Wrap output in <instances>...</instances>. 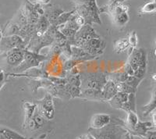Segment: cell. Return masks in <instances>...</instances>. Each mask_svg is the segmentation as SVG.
Here are the masks:
<instances>
[{
    "mask_svg": "<svg viewBox=\"0 0 156 139\" xmlns=\"http://www.w3.org/2000/svg\"><path fill=\"white\" fill-rule=\"evenodd\" d=\"M125 70L128 76L137 78L144 76L146 70V56L143 50L134 48L129 52Z\"/></svg>",
    "mask_w": 156,
    "mask_h": 139,
    "instance_id": "1",
    "label": "cell"
},
{
    "mask_svg": "<svg viewBox=\"0 0 156 139\" xmlns=\"http://www.w3.org/2000/svg\"><path fill=\"white\" fill-rule=\"evenodd\" d=\"M109 105L114 109L126 111L136 112L135 107V95L133 93H126L118 91L112 98L108 101Z\"/></svg>",
    "mask_w": 156,
    "mask_h": 139,
    "instance_id": "2",
    "label": "cell"
},
{
    "mask_svg": "<svg viewBox=\"0 0 156 139\" xmlns=\"http://www.w3.org/2000/svg\"><path fill=\"white\" fill-rule=\"evenodd\" d=\"M108 81L105 73H92L86 74V76H81L80 83L81 89H94L101 90Z\"/></svg>",
    "mask_w": 156,
    "mask_h": 139,
    "instance_id": "3",
    "label": "cell"
},
{
    "mask_svg": "<svg viewBox=\"0 0 156 139\" xmlns=\"http://www.w3.org/2000/svg\"><path fill=\"white\" fill-rule=\"evenodd\" d=\"M124 128V127H123ZM123 128H121L120 125L110 126L109 124L100 130H89L91 134H94L97 139H127L129 137V132L126 135L122 134Z\"/></svg>",
    "mask_w": 156,
    "mask_h": 139,
    "instance_id": "4",
    "label": "cell"
},
{
    "mask_svg": "<svg viewBox=\"0 0 156 139\" xmlns=\"http://www.w3.org/2000/svg\"><path fill=\"white\" fill-rule=\"evenodd\" d=\"M35 102L36 109L37 112L46 119H52L55 114V106H54L52 95L46 94V95L41 100H37Z\"/></svg>",
    "mask_w": 156,
    "mask_h": 139,
    "instance_id": "5",
    "label": "cell"
},
{
    "mask_svg": "<svg viewBox=\"0 0 156 139\" xmlns=\"http://www.w3.org/2000/svg\"><path fill=\"white\" fill-rule=\"evenodd\" d=\"M45 59L44 55H38L35 52H32L24 50V59L23 62L17 67L18 70L23 71L28 68L33 67V66H37L41 61Z\"/></svg>",
    "mask_w": 156,
    "mask_h": 139,
    "instance_id": "6",
    "label": "cell"
},
{
    "mask_svg": "<svg viewBox=\"0 0 156 139\" xmlns=\"http://www.w3.org/2000/svg\"><path fill=\"white\" fill-rule=\"evenodd\" d=\"M5 62L12 67L17 68L24 59V49L16 48L5 52Z\"/></svg>",
    "mask_w": 156,
    "mask_h": 139,
    "instance_id": "7",
    "label": "cell"
},
{
    "mask_svg": "<svg viewBox=\"0 0 156 139\" xmlns=\"http://www.w3.org/2000/svg\"><path fill=\"white\" fill-rule=\"evenodd\" d=\"M112 121L111 116L107 113H97L94 114L90 120L89 130H100L110 124Z\"/></svg>",
    "mask_w": 156,
    "mask_h": 139,
    "instance_id": "8",
    "label": "cell"
},
{
    "mask_svg": "<svg viewBox=\"0 0 156 139\" xmlns=\"http://www.w3.org/2000/svg\"><path fill=\"white\" fill-rule=\"evenodd\" d=\"M45 119H46L43 117L36 109L30 120L26 124L23 125V127L25 130H28L30 131H35V130H38L39 128H41L44 124Z\"/></svg>",
    "mask_w": 156,
    "mask_h": 139,
    "instance_id": "9",
    "label": "cell"
},
{
    "mask_svg": "<svg viewBox=\"0 0 156 139\" xmlns=\"http://www.w3.org/2000/svg\"><path fill=\"white\" fill-rule=\"evenodd\" d=\"M0 139H27L15 130L5 126H0Z\"/></svg>",
    "mask_w": 156,
    "mask_h": 139,
    "instance_id": "10",
    "label": "cell"
},
{
    "mask_svg": "<svg viewBox=\"0 0 156 139\" xmlns=\"http://www.w3.org/2000/svg\"><path fill=\"white\" fill-rule=\"evenodd\" d=\"M36 109V104L35 102H26L23 103V110H24V122L23 124H26L27 122L30 119L33 114H34V111Z\"/></svg>",
    "mask_w": 156,
    "mask_h": 139,
    "instance_id": "11",
    "label": "cell"
},
{
    "mask_svg": "<svg viewBox=\"0 0 156 139\" xmlns=\"http://www.w3.org/2000/svg\"><path fill=\"white\" fill-rule=\"evenodd\" d=\"M156 109V85L153 88L152 94H151V98L150 102L143 107V113L144 116L150 114L153 110Z\"/></svg>",
    "mask_w": 156,
    "mask_h": 139,
    "instance_id": "12",
    "label": "cell"
},
{
    "mask_svg": "<svg viewBox=\"0 0 156 139\" xmlns=\"http://www.w3.org/2000/svg\"><path fill=\"white\" fill-rule=\"evenodd\" d=\"M129 41L126 38H121V39L117 40L114 44V50L117 53H121V52H124L126 50L129 49Z\"/></svg>",
    "mask_w": 156,
    "mask_h": 139,
    "instance_id": "13",
    "label": "cell"
},
{
    "mask_svg": "<svg viewBox=\"0 0 156 139\" xmlns=\"http://www.w3.org/2000/svg\"><path fill=\"white\" fill-rule=\"evenodd\" d=\"M112 20L117 26H123L129 21V16L127 12H120L112 15Z\"/></svg>",
    "mask_w": 156,
    "mask_h": 139,
    "instance_id": "14",
    "label": "cell"
},
{
    "mask_svg": "<svg viewBox=\"0 0 156 139\" xmlns=\"http://www.w3.org/2000/svg\"><path fill=\"white\" fill-rule=\"evenodd\" d=\"M141 13H152L156 12V0H151L144 4L140 9Z\"/></svg>",
    "mask_w": 156,
    "mask_h": 139,
    "instance_id": "15",
    "label": "cell"
},
{
    "mask_svg": "<svg viewBox=\"0 0 156 139\" xmlns=\"http://www.w3.org/2000/svg\"><path fill=\"white\" fill-rule=\"evenodd\" d=\"M128 41H129V52H131L132 50L136 48V46L137 45V43H138V39H137V36L135 31H133L131 34H129V38H128Z\"/></svg>",
    "mask_w": 156,
    "mask_h": 139,
    "instance_id": "16",
    "label": "cell"
},
{
    "mask_svg": "<svg viewBox=\"0 0 156 139\" xmlns=\"http://www.w3.org/2000/svg\"><path fill=\"white\" fill-rule=\"evenodd\" d=\"M6 82V74L2 68L0 67V91Z\"/></svg>",
    "mask_w": 156,
    "mask_h": 139,
    "instance_id": "17",
    "label": "cell"
},
{
    "mask_svg": "<svg viewBox=\"0 0 156 139\" xmlns=\"http://www.w3.org/2000/svg\"><path fill=\"white\" fill-rule=\"evenodd\" d=\"M75 139H97L95 137V136L93 134H91L90 132H87L86 134H81V135L78 136Z\"/></svg>",
    "mask_w": 156,
    "mask_h": 139,
    "instance_id": "18",
    "label": "cell"
},
{
    "mask_svg": "<svg viewBox=\"0 0 156 139\" xmlns=\"http://www.w3.org/2000/svg\"><path fill=\"white\" fill-rule=\"evenodd\" d=\"M151 124H152L153 128L156 130V109L151 112Z\"/></svg>",
    "mask_w": 156,
    "mask_h": 139,
    "instance_id": "19",
    "label": "cell"
},
{
    "mask_svg": "<svg viewBox=\"0 0 156 139\" xmlns=\"http://www.w3.org/2000/svg\"><path fill=\"white\" fill-rule=\"evenodd\" d=\"M35 1L40 4H48L50 2V0H35Z\"/></svg>",
    "mask_w": 156,
    "mask_h": 139,
    "instance_id": "20",
    "label": "cell"
},
{
    "mask_svg": "<svg viewBox=\"0 0 156 139\" xmlns=\"http://www.w3.org/2000/svg\"><path fill=\"white\" fill-rule=\"evenodd\" d=\"M151 78L153 79V80H154V81L156 82V73H154V74L151 75Z\"/></svg>",
    "mask_w": 156,
    "mask_h": 139,
    "instance_id": "21",
    "label": "cell"
},
{
    "mask_svg": "<svg viewBox=\"0 0 156 139\" xmlns=\"http://www.w3.org/2000/svg\"><path fill=\"white\" fill-rule=\"evenodd\" d=\"M2 32H1V30H0V41H1V39H2Z\"/></svg>",
    "mask_w": 156,
    "mask_h": 139,
    "instance_id": "22",
    "label": "cell"
},
{
    "mask_svg": "<svg viewBox=\"0 0 156 139\" xmlns=\"http://www.w3.org/2000/svg\"><path fill=\"white\" fill-rule=\"evenodd\" d=\"M154 56L156 57V48H154Z\"/></svg>",
    "mask_w": 156,
    "mask_h": 139,
    "instance_id": "23",
    "label": "cell"
},
{
    "mask_svg": "<svg viewBox=\"0 0 156 139\" xmlns=\"http://www.w3.org/2000/svg\"><path fill=\"white\" fill-rule=\"evenodd\" d=\"M129 139H133V136H130V137H129Z\"/></svg>",
    "mask_w": 156,
    "mask_h": 139,
    "instance_id": "24",
    "label": "cell"
},
{
    "mask_svg": "<svg viewBox=\"0 0 156 139\" xmlns=\"http://www.w3.org/2000/svg\"><path fill=\"white\" fill-rule=\"evenodd\" d=\"M155 45H156V41H155Z\"/></svg>",
    "mask_w": 156,
    "mask_h": 139,
    "instance_id": "25",
    "label": "cell"
}]
</instances>
